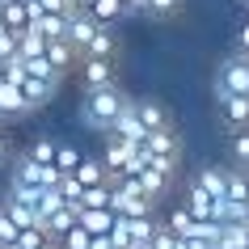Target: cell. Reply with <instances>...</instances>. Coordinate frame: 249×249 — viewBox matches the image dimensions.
Wrapping results in <instances>:
<instances>
[{
    "label": "cell",
    "instance_id": "6da1fadb",
    "mask_svg": "<svg viewBox=\"0 0 249 249\" xmlns=\"http://www.w3.org/2000/svg\"><path fill=\"white\" fill-rule=\"evenodd\" d=\"M131 102L127 93L118 89V85H110V89H89L85 93V102H80V114H85V123H89L93 131H110L114 127V118L123 114V106Z\"/></svg>",
    "mask_w": 249,
    "mask_h": 249
},
{
    "label": "cell",
    "instance_id": "7a4b0ae2",
    "mask_svg": "<svg viewBox=\"0 0 249 249\" xmlns=\"http://www.w3.org/2000/svg\"><path fill=\"white\" fill-rule=\"evenodd\" d=\"M236 93L249 97V55H241V51H236L232 59H224L220 72H215V102L236 97Z\"/></svg>",
    "mask_w": 249,
    "mask_h": 249
},
{
    "label": "cell",
    "instance_id": "3957f363",
    "mask_svg": "<svg viewBox=\"0 0 249 249\" xmlns=\"http://www.w3.org/2000/svg\"><path fill=\"white\" fill-rule=\"evenodd\" d=\"M135 160H140V144H127V140L106 135L102 165H106V173H110V182H118V178H131V173H135Z\"/></svg>",
    "mask_w": 249,
    "mask_h": 249
},
{
    "label": "cell",
    "instance_id": "277c9868",
    "mask_svg": "<svg viewBox=\"0 0 249 249\" xmlns=\"http://www.w3.org/2000/svg\"><path fill=\"white\" fill-rule=\"evenodd\" d=\"M80 85H85V93H89V89H110V85H118L114 59H80Z\"/></svg>",
    "mask_w": 249,
    "mask_h": 249
},
{
    "label": "cell",
    "instance_id": "5b68a950",
    "mask_svg": "<svg viewBox=\"0 0 249 249\" xmlns=\"http://www.w3.org/2000/svg\"><path fill=\"white\" fill-rule=\"evenodd\" d=\"M97 30H102V21H97L93 13H85V9H72V13H68V42L76 47V55L89 47V38L97 34Z\"/></svg>",
    "mask_w": 249,
    "mask_h": 249
},
{
    "label": "cell",
    "instance_id": "8992f818",
    "mask_svg": "<svg viewBox=\"0 0 249 249\" xmlns=\"http://www.w3.org/2000/svg\"><path fill=\"white\" fill-rule=\"evenodd\" d=\"M0 26L13 34H26L34 26V4L30 0H0Z\"/></svg>",
    "mask_w": 249,
    "mask_h": 249
},
{
    "label": "cell",
    "instance_id": "52a82bcc",
    "mask_svg": "<svg viewBox=\"0 0 249 249\" xmlns=\"http://www.w3.org/2000/svg\"><path fill=\"white\" fill-rule=\"evenodd\" d=\"M106 135H114V140H127V144H144V123H140V114H135V102H127L123 106V114L114 118V127Z\"/></svg>",
    "mask_w": 249,
    "mask_h": 249
},
{
    "label": "cell",
    "instance_id": "ba28073f",
    "mask_svg": "<svg viewBox=\"0 0 249 249\" xmlns=\"http://www.w3.org/2000/svg\"><path fill=\"white\" fill-rule=\"evenodd\" d=\"M21 114H30V102L21 93V85L0 76V118H21Z\"/></svg>",
    "mask_w": 249,
    "mask_h": 249
},
{
    "label": "cell",
    "instance_id": "9c48e42d",
    "mask_svg": "<svg viewBox=\"0 0 249 249\" xmlns=\"http://www.w3.org/2000/svg\"><path fill=\"white\" fill-rule=\"evenodd\" d=\"M68 178H72L80 190H93V186H110V173H106L102 157H85V160L76 165V173H68Z\"/></svg>",
    "mask_w": 249,
    "mask_h": 249
},
{
    "label": "cell",
    "instance_id": "30bf717a",
    "mask_svg": "<svg viewBox=\"0 0 249 249\" xmlns=\"http://www.w3.org/2000/svg\"><path fill=\"white\" fill-rule=\"evenodd\" d=\"M76 215H80V228H89L93 236H110L114 224H118L114 207H85V211H76Z\"/></svg>",
    "mask_w": 249,
    "mask_h": 249
},
{
    "label": "cell",
    "instance_id": "8fae6325",
    "mask_svg": "<svg viewBox=\"0 0 249 249\" xmlns=\"http://www.w3.org/2000/svg\"><path fill=\"white\" fill-rule=\"evenodd\" d=\"M135 114H140V123H144V131H165V127H173L169 110H165L160 102H152V97H140V102H135Z\"/></svg>",
    "mask_w": 249,
    "mask_h": 249
},
{
    "label": "cell",
    "instance_id": "7c38bea8",
    "mask_svg": "<svg viewBox=\"0 0 249 249\" xmlns=\"http://www.w3.org/2000/svg\"><path fill=\"white\" fill-rule=\"evenodd\" d=\"M118 51V38H114V26H102L97 34L89 38V47L80 51V59H114Z\"/></svg>",
    "mask_w": 249,
    "mask_h": 249
},
{
    "label": "cell",
    "instance_id": "4fadbf2b",
    "mask_svg": "<svg viewBox=\"0 0 249 249\" xmlns=\"http://www.w3.org/2000/svg\"><path fill=\"white\" fill-rule=\"evenodd\" d=\"M76 47H72V42L68 38H59V42H47V64L55 68V72H59V76H68V72H72V68H76Z\"/></svg>",
    "mask_w": 249,
    "mask_h": 249
},
{
    "label": "cell",
    "instance_id": "5bb4252c",
    "mask_svg": "<svg viewBox=\"0 0 249 249\" xmlns=\"http://www.w3.org/2000/svg\"><path fill=\"white\" fill-rule=\"evenodd\" d=\"M220 114H224V123H228L232 131L249 127V97H245V93H236V97H224V102H220Z\"/></svg>",
    "mask_w": 249,
    "mask_h": 249
},
{
    "label": "cell",
    "instance_id": "9a60e30c",
    "mask_svg": "<svg viewBox=\"0 0 249 249\" xmlns=\"http://www.w3.org/2000/svg\"><path fill=\"white\" fill-rule=\"evenodd\" d=\"M85 13H93L102 26H114L118 17H127V9H123V0H89Z\"/></svg>",
    "mask_w": 249,
    "mask_h": 249
},
{
    "label": "cell",
    "instance_id": "2e32d148",
    "mask_svg": "<svg viewBox=\"0 0 249 249\" xmlns=\"http://www.w3.org/2000/svg\"><path fill=\"white\" fill-rule=\"evenodd\" d=\"M80 160H85V152H80L76 144H64V140H59V148H55V173L68 178V173H76Z\"/></svg>",
    "mask_w": 249,
    "mask_h": 249
},
{
    "label": "cell",
    "instance_id": "e0dca14e",
    "mask_svg": "<svg viewBox=\"0 0 249 249\" xmlns=\"http://www.w3.org/2000/svg\"><path fill=\"white\" fill-rule=\"evenodd\" d=\"M55 148H59V140H34V144L26 148L30 160H38V165H51L55 169Z\"/></svg>",
    "mask_w": 249,
    "mask_h": 249
},
{
    "label": "cell",
    "instance_id": "ac0fdd59",
    "mask_svg": "<svg viewBox=\"0 0 249 249\" xmlns=\"http://www.w3.org/2000/svg\"><path fill=\"white\" fill-rule=\"evenodd\" d=\"M232 160H236V169H249V127L232 131Z\"/></svg>",
    "mask_w": 249,
    "mask_h": 249
},
{
    "label": "cell",
    "instance_id": "d6986e66",
    "mask_svg": "<svg viewBox=\"0 0 249 249\" xmlns=\"http://www.w3.org/2000/svg\"><path fill=\"white\" fill-rule=\"evenodd\" d=\"M17 236H21V224H17L13 215H9V211L0 207V241H4V245H13Z\"/></svg>",
    "mask_w": 249,
    "mask_h": 249
},
{
    "label": "cell",
    "instance_id": "ffe728a7",
    "mask_svg": "<svg viewBox=\"0 0 249 249\" xmlns=\"http://www.w3.org/2000/svg\"><path fill=\"white\" fill-rule=\"evenodd\" d=\"M178 9H182V0H148L144 13H148V17H173Z\"/></svg>",
    "mask_w": 249,
    "mask_h": 249
},
{
    "label": "cell",
    "instance_id": "44dd1931",
    "mask_svg": "<svg viewBox=\"0 0 249 249\" xmlns=\"http://www.w3.org/2000/svg\"><path fill=\"white\" fill-rule=\"evenodd\" d=\"M236 47H241V55H249V21L241 26V34H236Z\"/></svg>",
    "mask_w": 249,
    "mask_h": 249
},
{
    "label": "cell",
    "instance_id": "7402d4cb",
    "mask_svg": "<svg viewBox=\"0 0 249 249\" xmlns=\"http://www.w3.org/2000/svg\"><path fill=\"white\" fill-rule=\"evenodd\" d=\"M9 157H13V144H9V135L0 131V165H4V160H9Z\"/></svg>",
    "mask_w": 249,
    "mask_h": 249
},
{
    "label": "cell",
    "instance_id": "603a6c76",
    "mask_svg": "<svg viewBox=\"0 0 249 249\" xmlns=\"http://www.w3.org/2000/svg\"><path fill=\"white\" fill-rule=\"evenodd\" d=\"M123 9H127V13H144L148 0H123Z\"/></svg>",
    "mask_w": 249,
    "mask_h": 249
},
{
    "label": "cell",
    "instance_id": "cb8c5ba5",
    "mask_svg": "<svg viewBox=\"0 0 249 249\" xmlns=\"http://www.w3.org/2000/svg\"><path fill=\"white\" fill-rule=\"evenodd\" d=\"M0 76H4V59H0Z\"/></svg>",
    "mask_w": 249,
    "mask_h": 249
},
{
    "label": "cell",
    "instance_id": "d4e9b609",
    "mask_svg": "<svg viewBox=\"0 0 249 249\" xmlns=\"http://www.w3.org/2000/svg\"><path fill=\"white\" fill-rule=\"evenodd\" d=\"M245 4H249V0H245Z\"/></svg>",
    "mask_w": 249,
    "mask_h": 249
}]
</instances>
